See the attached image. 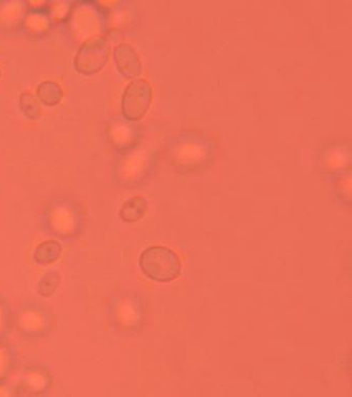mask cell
I'll return each instance as SVG.
<instances>
[{
    "mask_svg": "<svg viewBox=\"0 0 352 397\" xmlns=\"http://www.w3.org/2000/svg\"><path fill=\"white\" fill-rule=\"evenodd\" d=\"M153 89L147 79L131 81L122 96V112L127 119L138 120L149 110L152 103Z\"/></svg>",
    "mask_w": 352,
    "mask_h": 397,
    "instance_id": "3",
    "label": "cell"
},
{
    "mask_svg": "<svg viewBox=\"0 0 352 397\" xmlns=\"http://www.w3.org/2000/svg\"><path fill=\"white\" fill-rule=\"evenodd\" d=\"M114 57L118 70L129 79H134L142 74V61L140 55L129 43H120L114 50Z\"/></svg>",
    "mask_w": 352,
    "mask_h": 397,
    "instance_id": "4",
    "label": "cell"
},
{
    "mask_svg": "<svg viewBox=\"0 0 352 397\" xmlns=\"http://www.w3.org/2000/svg\"><path fill=\"white\" fill-rule=\"evenodd\" d=\"M147 209V198L140 195L134 196L124 203L120 209L119 216L126 223H134L145 216Z\"/></svg>",
    "mask_w": 352,
    "mask_h": 397,
    "instance_id": "5",
    "label": "cell"
},
{
    "mask_svg": "<svg viewBox=\"0 0 352 397\" xmlns=\"http://www.w3.org/2000/svg\"><path fill=\"white\" fill-rule=\"evenodd\" d=\"M139 263L144 274L159 283H170L181 273L179 256L166 246H154L146 248Z\"/></svg>",
    "mask_w": 352,
    "mask_h": 397,
    "instance_id": "1",
    "label": "cell"
},
{
    "mask_svg": "<svg viewBox=\"0 0 352 397\" xmlns=\"http://www.w3.org/2000/svg\"><path fill=\"white\" fill-rule=\"evenodd\" d=\"M110 55V44L105 36L96 34L86 40L75 56L76 70L84 75L96 74L106 66Z\"/></svg>",
    "mask_w": 352,
    "mask_h": 397,
    "instance_id": "2",
    "label": "cell"
},
{
    "mask_svg": "<svg viewBox=\"0 0 352 397\" xmlns=\"http://www.w3.org/2000/svg\"><path fill=\"white\" fill-rule=\"evenodd\" d=\"M0 77H1V70H0Z\"/></svg>",
    "mask_w": 352,
    "mask_h": 397,
    "instance_id": "10",
    "label": "cell"
},
{
    "mask_svg": "<svg viewBox=\"0 0 352 397\" xmlns=\"http://www.w3.org/2000/svg\"><path fill=\"white\" fill-rule=\"evenodd\" d=\"M60 283H61V276L59 272L57 270H51L39 281L38 293L41 297H51L56 292Z\"/></svg>",
    "mask_w": 352,
    "mask_h": 397,
    "instance_id": "9",
    "label": "cell"
},
{
    "mask_svg": "<svg viewBox=\"0 0 352 397\" xmlns=\"http://www.w3.org/2000/svg\"><path fill=\"white\" fill-rule=\"evenodd\" d=\"M62 246L56 240H46L34 249V261L39 265H49L60 258Z\"/></svg>",
    "mask_w": 352,
    "mask_h": 397,
    "instance_id": "6",
    "label": "cell"
},
{
    "mask_svg": "<svg viewBox=\"0 0 352 397\" xmlns=\"http://www.w3.org/2000/svg\"><path fill=\"white\" fill-rule=\"evenodd\" d=\"M36 94L41 101L47 106H55L64 98V89L56 81L45 80L39 83Z\"/></svg>",
    "mask_w": 352,
    "mask_h": 397,
    "instance_id": "7",
    "label": "cell"
},
{
    "mask_svg": "<svg viewBox=\"0 0 352 397\" xmlns=\"http://www.w3.org/2000/svg\"><path fill=\"white\" fill-rule=\"evenodd\" d=\"M19 106L27 119L36 120L41 117V107L39 105V99L30 90H24V91L21 92Z\"/></svg>",
    "mask_w": 352,
    "mask_h": 397,
    "instance_id": "8",
    "label": "cell"
}]
</instances>
